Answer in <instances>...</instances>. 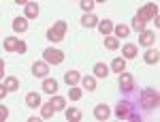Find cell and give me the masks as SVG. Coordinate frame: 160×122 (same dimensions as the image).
<instances>
[{
    "label": "cell",
    "instance_id": "7402d4cb",
    "mask_svg": "<svg viewBox=\"0 0 160 122\" xmlns=\"http://www.w3.org/2000/svg\"><path fill=\"white\" fill-rule=\"evenodd\" d=\"M64 116H66V120H68V122H79V120H81V111L77 109V107H68V109H64Z\"/></svg>",
    "mask_w": 160,
    "mask_h": 122
},
{
    "label": "cell",
    "instance_id": "ac0fdd59",
    "mask_svg": "<svg viewBox=\"0 0 160 122\" xmlns=\"http://www.w3.org/2000/svg\"><path fill=\"white\" fill-rule=\"evenodd\" d=\"M13 30L15 32H26L28 30V19H26L24 15H19V17L13 19Z\"/></svg>",
    "mask_w": 160,
    "mask_h": 122
},
{
    "label": "cell",
    "instance_id": "1f68e13d",
    "mask_svg": "<svg viewBox=\"0 0 160 122\" xmlns=\"http://www.w3.org/2000/svg\"><path fill=\"white\" fill-rule=\"evenodd\" d=\"M28 51V45H26V41H17V49H15V54H26Z\"/></svg>",
    "mask_w": 160,
    "mask_h": 122
},
{
    "label": "cell",
    "instance_id": "d6986e66",
    "mask_svg": "<svg viewBox=\"0 0 160 122\" xmlns=\"http://www.w3.org/2000/svg\"><path fill=\"white\" fill-rule=\"evenodd\" d=\"M2 84L7 86V90H9V92H17V90H19V79H17L15 75L4 77V82H2Z\"/></svg>",
    "mask_w": 160,
    "mask_h": 122
},
{
    "label": "cell",
    "instance_id": "9a60e30c",
    "mask_svg": "<svg viewBox=\"0 0 160 122\" xmlns=\"http://www.w3.org/2000/svg\"><path fill=\"white\" fill-rule=\"evenodd\" d=\"M96 24H98V17L94 13H83V17H81V26L83 28H96Z\"/></svg>",
    "mask_w": 160,
    "mask_h": 122
},
{
    "label": "cell",
    "instance_id": "7c38bea8",
    "mask_svg": "<svg viewBox=\"0 0 160 122\" xmlns=\"http://www.w3.org/2000/svg\"><path fill=\"white\" fill-rule=\"evenodd\" d=\"M137 54H139V49H137L135 43H126L122 47V58L124 60H132V58H137Z\"/></svg>",
    "mask_w": 160,
    "mask_h": 122
},
{
    "label": "cell",
    "instance_id": "d4e9b609",
    "mask_svg": "<svg viewBox=\"0 0 160 122\" xmlns=\"http://www.w3.org/2000/svg\"><path fill=\"white\" fill-rule=\"evenodd\" d=\"M86 90H96V77H92V75H83L81 79H79Z\"/></svg>",
    "mask_w": 160,
    "mask_h": 122
},
{
    "label": "cell",
    "instance_id": "603a6c76",
    "mask_svg": "<svg viewBox=\"0 0 160 122\" xmlns=\"http://www.w3.org/2000/svg\"><path fill=\"white\" fill-rule=\"evenodd\" d=\"M107 75H109V66H107L105 62H96V64H94V77H102V79H105Z\"/></svg>",
    "mask_w": 160,
    "mask_h": 122
},
{
    "label": "cell",
    "instance_id": "d590c367",
    "mask_svg": "<svg viewBox=\"0 0 160 122\" xmlns=\"http://www.w3.org/2000/svg\"><path fill=\"white\" fill-rule=\"evenodd\" d=\"M15 2H17V4H26L28 0H15Z\"/></svg>",
    "mask_w": 160,
    "mask_h": 122
},
{
    "label": "cell",
    "instance_id": "8d00e7d4",
    "mask_svg": "<svg viewBox=\"0 0 160 122\" xmlns=\"http://www.w3.org/2000/svg\"><path fill=\"white\" fill-rule=\"evenodd\" d=\"M94 2H107V0H94Z\"/></svg>",
    "mask_w": 160,
    "mask_h": 122
},
{
    "label": "cell",
    "instance_id": "484cf974",
    "mask_svg": "<svg viewBox=\"0 0 160 122\" xmlns=\"http://www.w3.org/2000/svg\"><path fill=\"white\" fill-rule=\"evenodd\" d=\"M49 103H51V107H53L56 111H64L66 109V98H62V97H53Z\"/></svg>",
    "mask_w": 160,
    "mask_h": 122
},
{
    "label": "cell",
    "instance_id": "9c48e42d",
    "mask_svg": "<svg viewBox=\"0 0 160 122\" xmlns=\"http://www.w3.org/2000/svg\"><path fill=\"white\" fill-rule=\"evenodd\" d=\"M24 17H26V19H37V17H38V2H32V0L26 2Z\"/></svg>",
    "mask_w": 160,
    "mask_h": 122
},
{
    "label": "cell",
    "instance_id": "83f0119b",
    "mask_svg": "<svg viewBox=\"0 0 160 122\" xmlns=\"http://www.w3.org/2000/svg\"><path fill=\"white\" fill-rule=\"evenodd\" d=\"M17 41H19L17 37H7L2 45H4V49H7V51H15V49H17Z\"/></svg>",
    "mask_w": 160,
    "mask_h": 122
},
{
    "label": "cell",
    "instance_id": "e575fe53",
    "mask_svg": "<svg viewBox=\"0 0 160 122\" xmlns=\"http://www.w3.org/2000/svg\"><path fill=\"white\" fill-rule=\"evenodd\" d=\"M2 77H4V60L0 58V79H2Z\"/></svg>",
    "mask_w": 160,
    "mask_h": 122
},
{
    "label": "cell",
    "instance_id": "52a82bcc",
    "mask_svg": "<svg viewBox=\"0 0 160 122\" xmlns=\"http://www.w3.org/2000/svg\"><path fill=\"white\" fill-rule=\"evenodd\" d=\"M47 73H49V64L45 60L32 64V75H34V77H41V79H43V77H47Z\"/></svg>",
    "mask_w": 160,
    "mask_h": 122
},
{
    "label": "cell",
    "instance_id": "cb8c5ba5",
    "mask_svg": "<svg viewBox=\"0 0 160 122\" xmlns=\"http://www.w3.org/2000/svg\"><path fill=\"white\" fill-rule=\"evenodd\" d=\"M53 114H56V109L51 107V103H41V118L49 120V118H53Z\"/></svg>",
    "mask_w": 160,
    "mask_h": 122
},
{
    "label": "cell",
    "instance_id": "7a4b0ae2",
    "mask_svg": "<svg viewBox=\"0 0 160 122\" xmlns=\"http://www.w3.org/2000/svg\"><path fill=\"white\" fill-rule=\"evenodd\" d=\"M66 32H68V24H66L64 19H58V22L47 30V39H49L51 43H60L62 39L66 37Z\"/></svg>",
    "mask_w": 160,
    "mask_h": 122
},
{
    "label": "cell",
    "instance_id": "d6a6232c",
    "mask_svg": "<svg viewBox=\"0 0 160 122\" xmlns=\"http://www.w3.org/2000/svg\"><path fill=\"white\" fill-rule=\"evenodd\" d=\"M9 118V109H7V105H0V122H4Z\"/></svg>",
    "mask_w": 160,
    "mask_h": 122
},
{
    "label": "cell",
    "instance_id": "277c9868",
    "mask_svg": "<svg viewBox=\"0 0 160 122\" xmlns=\"http://www.w3.org/2000/svg\"><path fill=\"white\" fill-rule=\"evenodd\" d=\"M135 17L143 19V22H152L154 17H158V4L149 2V4H145V7H141V9L137 11V15H135Z\"/></svg>",
    "mask_w": 160,
    "mask_h": 122
},
{
    "label": "cell",
    "instance_id": "44dd1931",
    "mask_svg": "<svg viewBox=\"0 0 160 122\" xmlns=\"http://www.w3.org/2000/svg\"><path fill=\"white\" fill-rule=\"evenodd\" d=\"M111 34H115L118 39H126L130 34V28L126 24H118V26H113V32H111Z\"/></svg>",
    "mask_w": 160,
    "mask_h": 122
},
{
    "label": "cell",
    "instance_id": "8992f818",
    "mask_svg": "<svg viewBox=\"0 0 160 122\" xmlns=\"http://www.w3.org/2000/svg\"><path fill=\"white\" fill-rule=\"evenodd\" d=\"M118 77H120V84H118V86H120V90H124V92H130V90L135 88V77H132L130 73L122 71Z\"/></svg>",
    "mask_w": 160,
    "mask_h": 122
},
{
    "label": "cell",
    "instance_id": "4fadbf2b",
    "mask_svg": "<svg viewBox=\"0 0 160 122\" xmlns=\"http://www.w3.org/2000/svg\"><path fill=\"white\" fill-rule=\"evenodd\" d=\"M143 60L148 62V64H158V60H160V51L156 47H149L145 54H143Z\"/></svg>",
    "mask_w": 160,
    "mask_h": 122
},
{
    "label": "cell",
    "instance_id": "4dcf8cb0",
    "mask_svg": "<svg viewBox=\"0 0 160 122\" xmlns=\"http://www.w3.org/2000/svg\"><path fill=\"white\" fill-rule=\"evenodd\" d=\"M145 24H148V22H143V19H139V17H135V19H132V28H135L137 32L145 30Z\"/></svg>",
    "mask_w": 160,
    "mask_h": 122
},
{
    "label": "cell",
    "instance_id": "ffe728a7",
    "mask_svg": "<svg viewBox=\"0 0 160 122\" xmlns=\"http://www.w3.org/2000/svg\"><path fill=\"white\" fill-rule=\"evenodd\" d=\"M109 69L113 71V73H122V71H126V60L124 58H113L111 60V64H109Z\"/></svg>",
    "mask_w": 160,
    "mask_h": 122
},
{
    "label": "cell",
    "instance_id": "3957f363",
    "mask_svg": "<svg viewBox=\"0 0 160 122\" xmlns=\"http://www.w3.org/2000/svg\"><path fill=\"white\" fill-rule=\"evenodd\" d=\"M43 60L47 64H62L64 62V51L56 47H47V49H43Z\"/></svg>",
    "mask_w": 160,
    "mask_h": 122
},
{
    "label": "cell",
    "instance_id": "6da1fadb",
    "mask_svg": "<svg viewBox=\"0 0 160 122\" xmlns=\"http://www.w3.org/2000/svg\"><path fill=\"white\" fill-rule=\"evenodd\" d=\"M141 105L145 109H158L160 105V97H158V90L156 88H145L141 92Z\"/></svg>",
    "mask_w": 160,
    "mask_h": 122
},
{
    "label": "cell",
    "instance_id": "2e32d148",
    "mask_svg": "<svg viewBox=\"0 0 160 122\" xmlns=\"http://www.w3.org/2000/svg\"><path fill=\"white\" fill-rule=\"evenodd\" d=\"M41 103H43V101H41V94H38V92H28V94H26V105H28V107L34 109V107H41Z\"/></svg>",
    "mask_w": 160,
    "mask_h": 122
},
{
    "label": "cell",
    "instance_id": "e0dca14e",
    "mask_svg": "<svg viewBox=\"0 0 160 122\" xmlns=\"http://www.w3.org/2000/svg\"><path fill=\"white\" fill-rule=\"evenodd\" d=\"M79 79H81V73H79V71H66V73H64V82H66V86H77Z\"/></svg>",
    "mask_w": 160,
    "mask_h": 122
},
{
    "label": "cell",
    "instance_id": "f1b7e54d",
    "mask_svg": "<svg viewBox=\"0 0 160 122\" xmlns=\"http://www.w3.org/2000/svg\"><path fill=\"white\" fill-rule=\"evenodd\" d=\"M81 94H83V90H81V88L71 86V90H68V98H71V101H79V98H81Z\"/></svg>",
    "mask_w": 160,
    "mask_h": 122
},
{
    "label": "cell",
    "instance_id": "5b68a950",
    "mask_svg": "<svg viewBox=\"0 0 160 122\" xmlns=\"http://www.w3.org/2000/svg\"><path fill=\"white\" fill-rule=\"evenodd\" d=\"M115 116L120 120H135V114H132V105L128 101H120L118 107H115Z\"/></svg>",
    "mask_w": 160,
    "mask_h": 122
},
{
    "label": "cell",
    "instance_id": "ba28073f",
    "mask_svg": "<svg viewBox=\"0 0 160 122\" xmlns=\"http://www.w3.org/2000/svg\"><path fill=\"white\" fill-rule=\"evenodd\" d=\"M111 116V109H109V105H105V103H98L96 107H94V118L100 122H105L107 118Z\"/></svg>",
    "mask_w": 160,
    "mask_h": 122
},
{
    "label": "cell",
    "instance_id": "5bb4252c",
    "mask_svg": "<svg viewBox=\"0 0 160 122\" xmlns=\"http://www.w3.org/2000/svg\"><path fill=\"white\" fill-rule=\"evenodd\" d=\"M96 28H98V32L102 34V37H107V34L113 32V22H111V19H98Z\"/></svg>",
    "mask_w": 160,
    "mask_h": 122
},
{
    "label": "cell",
    "instance_id": "4316f807",
    "mask_svg": "<svg viewBox=\"0 0 160 122\" xmlns=\"http://www.w3.org/2000/svg\"><path fill=\"white\" fill-rule=\"evenodd\" d=\"M105 47L107 49H118L120 47V39L113 37V34H107V37H105Z\"/></svg>",
    "mask_w": 160,
    "mask_h": 122
},
{
    "label": "cell",
    "instance_id": "8fae6325",
    "mask_svg": "<svg viewBox=\"0 0 160 122\" xmlns=\"http://www.w3.org/2000/svg\"><path fill=\"white\" fill-rule=\"evenodd\" d=\"M43 92L56 94V92H58V79H53V77H43Z\"/></svg>",
    "mask_w": 160,
    "mask_h": 122
},
{
    "label": "cell",
    "instance_id": "f546056e",
    "mask_svg": "<svg viewBox=\"0 0 160 122\" xmlns=\"http://www.w3.org/2000/svg\"><path fill=\"white\" fill-rule=\"evenodd\" d=\"M79 4H81L83 13H92V11H94V7H96L94 0H79Z\"/></svg>",
    "mask_w": 160,
    "mask_h": 122
},
{
    "label": "cell",
    "instance_id": "30bf717a",
    "mask_svg": "<svg viewBox=\"0 0 160 122\" xmlns=\"http://www.w3.org/2000/svg\"><path fill=\"white\" fill-rule=\"evenodd\" d=\"M156 43V34L152 30H141V37H139V45H145V47H152Z\"/></svg>",
    "mask_w": 160,
    "mask_h": 122
},
{
    "label": "cell",
    "instance_id": "836d02e7",
    "mask_svg": "<svg viewBox=\"0 0 160 122\" xmlns=\"http://www.w3.org/2000/svg\"><path fill=\"white\" fill-rule=\"evenodd\" d=\"M7 94H9V90H7V86H4V84H0V101H2V98L7 97Z\"/></svg>",
    "mask_w": 160,
    "mask_h": 122
}]
</instances>
